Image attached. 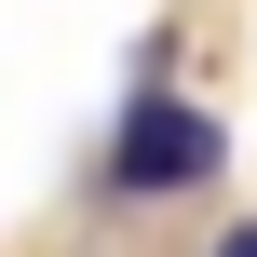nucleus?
Returning <instances> with one entry per match:
<instances>
[{
    "mask_svg": "<svg viewBox=\"0 0 257 257\" xmlns=\"http://www.w3.org/2000/svg\"><path fill=\"white\" fill-rule=\"evenodd\" d=\"M217 163H230V122H217V108H190V95H163V81L108 122V190H122V203L217 190Z\"/></svg>",
    "mask_w": 257,
    "mask_h": 257,
    "instance_id": "obj_1",
    "label": "nucleus"
},
{
    "mask_svg": "<svg viewBox=\"0 0 257 257\" xmlns=\"http://www.w3.org/2000/svg\"><path fill=\"white\" fill-rule=\"evenodd\" d=\"M217 257H257V217H244V230H217Z\"/></svg>",
    "mask_w": 257,
    "mask_h": 257,
    "instance_id": "obj_2",
    "label": "nucleus"
}]
</instances>
